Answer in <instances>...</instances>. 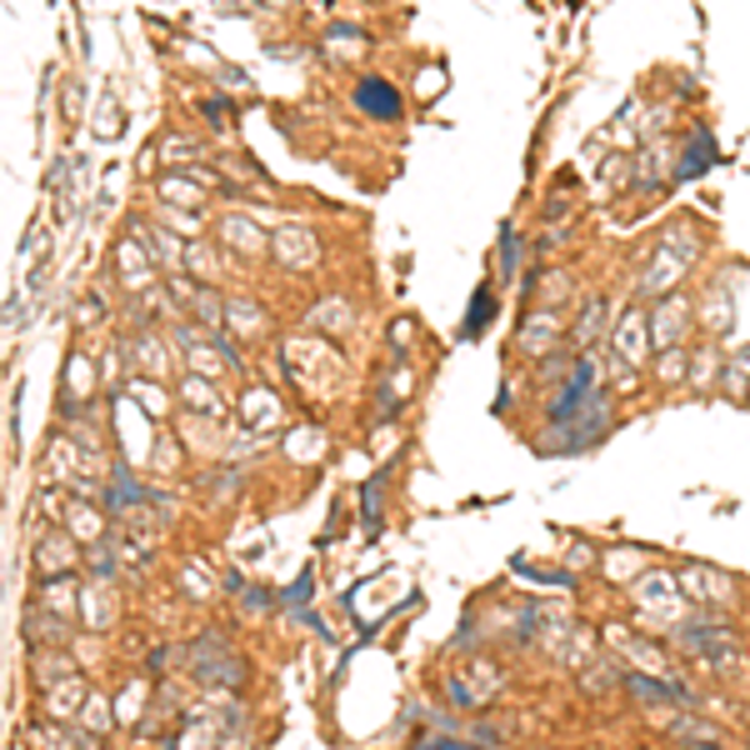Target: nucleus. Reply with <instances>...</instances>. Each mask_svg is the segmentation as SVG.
Listing matches in <instances>:
<instances>
[{
  "instance_id": "obj_1",
  "label": "nucleus",
  "mask_w": 750,
  "mask_h": 750,
  "mask_svg": "<svg viewBox=\"0 0 750 750\" xmlns=\"http://www.w3.org/2000/svg\"><path fill=\"white\" fill-rule=\"evenodd\" d=\"M680 646L706 660L710 670H720V676H736L746 666V650H740V640L726 626H700V620L696 626H680Z\"/></svg>"
},
{
  "instance_id": "obj_2",
  "label": "nucleus",
  "mask_w": 750,
  "mask_h": 750,
  "mask_svg": "<svg viewBox=\"0 0 750 750\" xmlns=\"http://www.w3.org/2000/svg\"><path fill=\"white\" fill-rule=\"evenodd\" d=\"M270 256H276L286 270H316L320 266V240L310 236L306 226H276Z\"/></svg>"
},
{
  "instance_id": "obj_3",
  "label": "nucleus",
  "mask_w": 750,
  "mask_h": 750,
  "mask_svg": "<svg viewBox=\"0 0 750 750\" xmlns=\"http://www.w3.org/2000/svg\"><path fill=\"white\" fill-rule=\"evenodd\" d=\"M680 590H686V600H700V606H730L736 600V580L710 566H690L680 576Z\"/></svg>"
},
{
  "instance_id": "obj_4",
  "label": "nucleus",
  "mask_w": 750,
  "mask_h": 750,
  "mask_svg": "<svg viewBox=\"0 0 750 750\" xmlns=\"http://www.w3.org/2000/svg\"><path fill=\"white\" fill-rule=\"evenodd\" d=\"M356 106H360V116H370V120H400V90L390 86V80H376V76H366L356 86Z\"/></svg>"
},
{
  "instance_id": "obj_5",
  "label": "nucleus",
  "mask_w": 750,
  "mask_h": 750,
  "mask_svg": "<svg viewBox=\"0 0 750 750\" xmlns=\"http://www.w3.org/2000/svg\"><path fill=\"white\" fill-rule=\"evenodd\" d=\"M146 236V230H140ZM140 236H126L116 246V260H120V280H126L130 290H140V286H150V266H156V250H150V240H140Z\"/></svg>"
},
{
  "instance_id": "obj_6",
  "label": "nucleus",
  "mask_w": 750,
  "mask_h": 750,
  "mask_svg": "<svg viewBox=\"0 0 750 750\" xmlns=\"http://www.w3.org/2000/svg\"><path fill=\"white\" fill-rule=\"evenodd\" d=\"M680 596H686V590H680L676 580H666V576H640V586H636V600H640V606L660 610L670 626H680Z\"/></svg>"
},
{
  "instance_id": "obj_7",
  "label": "nucleus",
  "mask_w": 750,
  "mask_h": 750,
  "mask_svg": "<svg viewBox=\"0 0 750 750\" xmlns=\"http://www.w3.org/2000/svg\"><path fill=\"white\" fill-rule=\"evenodd\" d=\"M686 326H690V300H680V296H666V300L656 306V316H650V336H656L660 350L676 346Z\"/></svg>"
},
{
  "instance_id": "obj_8",
  "label": "nucleus",
  "mask_w": 750,
  "mask_h": 750,
  "mask_svg": "<svg viewBox=\"0 0 750 750\" xmlns=\"http://www.w3.org/2000/svg\"><path fill=\"white\" fill-rule=\"evenodd\" d=\"M220 240H226L230 250H240V256H260V250H270V236L250 216H226L220 220Z\"/></svg>"
},
{
  "instance_id": "obj_9",
  "label": "nucleus",
  "mask_w": 750,
  "mask_h": 750,
  "mask_svg": "<svg viewBox=\"0 0 750 750\" xmlns=\"http://www.w3.org/2000/svg\"><path fill=\"white\" fill-rule=\"evenodd\" d=\"M86 686L76 676H60V686H46V716L50 720H76L86 710Z\"/></svg>"
},
{
  "instance_id": "obj_10",
  "label": "nucleus",
  "mask_w": 750,
  "mask_h": 750,
  "mask_svg": "<svg viewBox=\"0 0 750 750\" xmlns=\"http://www.w3.org/2000/svg\"><path fill=\"white\" fill-rule=\"evenodd\" d=\"M646 336H650V316L646 310H626L616 326V350L630 360V366H640L646 360Z\"/></svg>"
},
{
  "instance_id": "obj_11",
  "label": "nucleus",
  "mask_w": 750,
  "mask_h": 750,
  "mask_svg": "<svg viewBox=\"0 0 750 750\" xmlns=\"http://www.w3.org/2000/svg\"><path fill=\"white\" fill-rule=\"evenodd\" d=\"M180 400H186L190 410H206L210 420H220L230 410L226 396H220V386H210L206 376H186V380H180Z\"/></svg>"
},
{
  "instance_id": "obj_12",
  "label": "nucleus",
  "mask_w": 750,
  "mask_h": 750,
  "mask_svg": "<svg viewBox=\"0 0 750 750\" xmlns=\"http://www.w3.org/2000/svg\"><path fill=\"white\" fill-rule=\"evenodd\" d=\"M556 336H560V316H530L526 326H520V350L526 356H546L550 346H556Z\"/></svg>"
},
{
  "instance_id": "obj_13",
  "label": "nucleus",
  "mask_w": 750,
  "mask_h": 750,
  "mask_svg": "<svg viewBox=\"0 0 750 750\" xmlns=\"http://www.w3.org/2000/svg\"><path fill=\"white\" fill-rule=\"evenodd\" d=\"M160 200H166L170 210H200V200H206V190L196 186V176H160Z\"/></svg>"
},
{
  "instance_id": "obj_14",
  "label": "nucleus",
  "mask_w": 750,
  "mask_h": 750,
  "mask_svg": "<svg viewBox=\"0 0 750 750\" xmlns=\"http://www.w3.org/2000/svg\"><path fill=\"white\" fill-rule=\"evenodd\" d=\"M610 640H616V646L626 650V656H630V666H636V670H646V676H666V656H660L656 646H646V640L626 636V630H616Z\"/></svg>"
},
{
  "instance_id": "obj_15",
  "label": "nucleus",
  "mask_w": 750,
  "mask_h": 750,
  "mask_svg": "<svg viewBox=\"0 0 750 750\" xmlns=\"http://www.w3.org/2000/svg\"><path fill=\"white\" fill-rule=\"evenodd\" d=\"M680 276H686L680 256H676L670 246H660V250H656V260H650V270H646V290H650V296H656V290H670Z\"/></svg>"
},
{
  "instance_id": "obj_16",
  "label": "nucleus",
  "mask_w": 750,
  "mask_h": 750,
  "mask_svg": "<svg viewBox=\"0 0 750 750\" xmlns=\"http://www.w3.org/2000/svg\"><path fill=\"white\" fill-rule=\"evenodd\" d=\"M36 560H40V570H50V576H56V570H70V566H76V546H70V536L60 530V536H46V540H40Z\"/></svg>"
},
{
  "instance_id": "obj_17",
  "label": "nucleus",
  "mask_w": 750,
  "mask_h": 750,
  "mask_svg": "<svg viewBox=\"0 0 750 750\" xmlns=\"http://www.w3.org/2000/svg\"><path fill=\"white\" fill-rule=\"evenodd\" d=\"M146 240H150V250H156V266H166V270H186V250H180V240L170 236L166 226H146Z\"/></svg>"
},
{
  "instance_id": "obj_18",
  "label": "nucleus",
  "mask_w": 750,
  "mask_h": 750,
  "mask_svg": "<svg viewBox=\"0 0 750 750\" xmlns=\"http://www.w3.org/2000/svg\"><path fill=\"white\" fill-rule=\"evenodd\" d=\"M666 170H670V146H646L636 160V186H660Z\"/></svg>"
},
{
  "instance_id": "obj_19",
  "label": "nucleus",
  "mask_w": 750,
  "mask_h": 750,
  "mask_svg": "<svg viewBox=\"0 0 750 750\" xmlns=\"http://www.w3.org/2000/svg\"><path fill=\"white\" fill-rule=\"evenodd\" d=\"M630 180H636V166H630L626 156H610L606 166H600V200L616 196V190H626Z\"/></svg>"
},
{
  "instance_id": "obj_20",
  "label": "nucleus",
  "mask_w": 750,
  "mask_h": 750,
  "mask_svg": "<svg viewBox=\"0 0 750 750\" xmlns=\"http://www.w3.org/2000/svg\"><path fill=\"white\" fill-rule=\"evenodd\" d=\"M30 640H66V616H56V610H30Z\"/></svg>"
},
{
  "instance_id": "obj_21",
  "label": "nucleus",
  "mask_w": 750,
  "mask_h": 750,
  "mask_svg": "<svg viewBox=\"0 0 750 750\" xmlns=\"http://www.w3.org/2000/svg\"><path fill=\"white\" fill-rule=\"evenodd\" d=\"M720 386H730V396H746L750 390V346L740 356H730V366L720 370Z\"/></svg>"
},
{
  "instance_id": "obj_22",
  "label": "nucleus",
  "mask_w": 750,
  "mask_h": 750,
  "mask_svg": "<svg viewBox=\"0 0 750 750\" xmlns=\"http://www.w3.org/2000/svg\"><path fill=\"white\" fill-rule=\"evenodd\" d=\"M160 160L166 166H196L200 160V146L190 136H166V146H160Z\"/></svg>"
},
{
  "instance_id": "obj_23",
  "label": "nucleus",
  "mask_w": 750,
  "mask_h": 750,
  "mask_svg": "<svg viewBox=\"0 0 750 750\" xmlns=\"http://www.w3.org/2000/svg\"><path fill=\"white\" fill-rule=\"evenodd\" d=\"M186 270L200 280V286L220 280V266H216V256H210V246H190V250H186Z\"/></svg>"
},
{
  "instance_id": "obj_24",
  "label": "nucleus",
  "mask_w": 750,
  "mask_h": 750,
  "mask_svg": "<svg viewBox=\"0 0 750 750\" xmlns=\"http://www.w3.org/2000/svg\"><path fill=\"white\" fill-rule=\"evenodd\" d=\"M56 676H70V656L66 650H40L36 656V680L40 686H56Z\"/></svg>"
},
{
  "instance_id": "obj_25",
  "label": "nucleus",
  "mask_w": 750,
  "mask_h": 750,
  "mask_svg": "<svg viewBox=\"0 0 750 750\" xmlns=\"http://www.w3.org/2000/svg\"><path fill=\"white\" fill-rule=\"evenodd\" d=\"M246 420H250V426H260V420H270V426H276V420H280L276 396H270V390H250V396H246Z\"/></svg>"
},
{
  "instance_id": "obj_26",
  "label": "nucleus",
  "mask_w": 750,
  "mask_h": 750,
  "mask_svg": "<svg viewBox=\"0 0 750 750\" xmlns=\"http://www.w3.org/2000/svg\"><path fill=\"white\" fill-rule=\"evenodd\" d=\"M70 600H76V580H70V576H60V580H50V586H46V600H40V606L70 620Z\"/></svg>"
},
{
  "instance_id": "obj_27",
  "label": "nucleus",
  "mask_w": 750,
  "mask_h": 750,
  "mask_svg": "<svg viewBox=\"0 0 750 750\" xmlns=\"http://www.w3.org/2000/svg\"><path fill=\"white\" fill-rule=\"evenodd\" d=\"M196 670H200L206 680H226V686H240V660H230V656H220V660L196 656Z\"/></svg>"
},
{
  "instance_id": "obj_28",
  "label": "nucleus",
  "mask_w": 750,
  "mask_h": 750,
  "mask_svg": "<svg viewBox=\"0 0 750 750\" xmlns=\"http://www.w3.org/2000/svg\"><path fill=\"white\" fill-rule=\"evenodd\" d=\"M80 720H86V736H106L110 730V696H90L86 710H80Z\"/></svg>"
},
{
  "instance_id": "obj_29",
  "label": "nucleus",
  "mask_w": 750,
  "mask_h": 750,
  "mask_svg": "<svg viewBox=\"0 0 750 750\" xmlns=\"http://www.w3.org/2000/svg\"><path fill=\"white\" fill-rule=\"evenodd\" d=\"M226 320H230L236 330H246V336H250V330H266V310H256L250 300H230Z\"/></svg>"
},
{
  "instance_id": "obj_30",
  "label": "nucleus",
  "mask_w": 750,
  "mask_h": 750,
  "mask_svg": "<svg viewBox=\"0 0 750 750\" xmlns=\"http://www.w3.org/2000/svg\"><path fill=\"white\" fill-rule=\"evenodd\" d=\"M600 326H606V300H590L586 316L576 320V346H590L600 336Z\"/></svg>"
},
{
  "instance_id": "obj_31",
  "label": "nucleus",
  "mask_w": 750,
  "mask_h": 750,
  "mask_svg": "<svg viewBox=\"0 0 750 750\" xmlns=\"http://www.w3.org/2000/svg\"><path fill=\"white\" fill-rule=\"evenodd\" d=\"M326 50L330 56H346V50H366V36L356 26H330L326 30Z\"/></svg>"
},
{
  "instance_id": "obj_32",
  "label": "nucleus",
  "mask_w": 750,
  "mask_h": 750,
  "mask_svg": "<svg viewBox=\"0 0 750 750\" xmlns=\"http://www.w3.org/2000/svg\"><path fill=\"white\" fill-rule=\"evenodd\" d=\"M700 320H706L710 330H726V326H730V300H726V290H720V286L706 296V306H700Z\"/></svg>"
},
{
  "instance_id": "obj_33",
  "label": "nucleus",
  "mask_w": 750,
  "mask_h": 750,
  "mask_svg": "<svg viewBox=\"0 0 750 750\" xmlns=\"http://www.w3.org/2000/svg\"><path fill=\"white\" fill-rule=\"evenodd\" d=\"M710 160H716V150H710V136H690V156H686V166H680V176H696V170H706Z\"/></svg>"
},
{
  "instance_id": "obj_34",
  "label": "nucleus",
  "mask_w": 750,
  "mask_h": 750,
  "mask_svg": "<svg viewBox=\"0 0 750 750\" xmlns=\"http://www.w3.org/2000/svg\"><path fill=\"white\" fill-rule=\"evenodd\" d=\"M716 376H720V356L710 346H700V356L690 360V380H696V386H710Z\"/></svg>"
},
{
  "instance_id": "obj_35",
  "label": "nucleus",
  "mask_w": 750,
  "mask_h": 750,
  "mask_svg": "<svg viewBox=\"0 0 750 750\" xmlns=\"http://www.w3.org/2000/svg\"><path fill=\"white\" fill-rule=\"evenodd\" d=\"M136 360H146L150 376H166V356H160V340L156 336H140L136 340Z\"/></svg>"
},
{
  "instance_id": "obj_36",
  "label": "nucleus",
  "mask_w": 750,
  "mask_h": 750,
  "mask_svg": "<svg viewBox=\"0 0 750 750\" xmlns=\"http://www.w3.org/2000/svg\"><path fill=\"white\" fill-rule=\"evenodd\" d=\"M310 320H316V326H330V330H350V320H356V316H350L346 300H330V310H316Z\"/></svg>"
},
{
  "instance_id": "obj_37",
  "label": "nucleus",
  "mask_w": 750,
  "mask_h": 750,
  "mask_svg": "<svg viewBox=\"0 0 750 750\" xmlns=\"http://www.w3.org/2000/svg\"><path fill=\"white\" fill-rule=\"evenodd\" d=\"M120 126H126V120H120V110H116V100H100V106H96V130H100V136H120Z\"/></svg>"
},
{
  "instance_id": "obj_38",
  "label": "nucleus",
  "mask_w": 750,
  "mask_h": 750,
  "mask_svg": "<svg viewBox=\"0 0 750 750\" xmlns=\"http://www.w3.org/2000/svg\"><path fill=\"white\" fill-rule=\"evenodd\" d=\"M70 530H76V536H100V516L90 506H76L70 510Z\"/></svg>"
},
{
  "instance_id": "obj_39",
  "label": "nucleus",
  "mask_w": 750,
  "mask_h": 750,
  "mask_svg": "<svg viewBox=\"0 0 750 750\" xmlns=\"http://www.w3.org/2000/svg\"><path fill=\"white\" fill-rule=\"evenodd\" d=\"M676 736H686V740H710V746H716V740H720V730H710L706 720H680V726H676Z\"/></svg>"
},
{
  "instance_id": "obj_40",
  "label": "nucleus",
  "mask_w": 750,
  "mask_h": 750,
  "mask_svg": "<svg viewBox=\"0 0 750 750\" xmlns=\"http://www.w3.org/2000/svg\"><path fill=\"white\" fill-rule=\"evenodd\" d=\"M490 316V290H476V306H470V320H466V336H476Z\"/></svg>"
},
{
  "instance_id": "obj_41",
  "label": "nucleus",
  "mask_w": 750,
  "mask_h": 750,
  "mask_svg": "<svg viewBox=\"0 0 750 750\" xmlns=\"http://www.w3.org/2000/svg\"><path fill=\"white\" fill-rule=\"evenodd\" d=\"M680 376H686V356H680V346H670L660 356V380H680Z\"/></svg>"
},
{
  "instance_id": "obj_42",
  "label": "nucleus",
  "mask_w": 750,
  "mask_h": 750,
  "mask_svg": "<svg viewBox=\"0 0 750 750\" xmlns=\"http://www.w3.org/2000/svg\"><path fill=\"white\" fill-rule=\"evenodd\" d=\"M86 376H90V360L86 356H76V360H70V396H86Z\"/></svg>"
},
{
  "instance_id": "obj_43",
  "label": "nucleus",
  "mask_w": 750,
  "mask_h": 750,
  "mask_svg": "<svg viewBox=\"0 0 750 750\" xmlns=\"http://www.w3.org/2000/svg\"><path fill=\"white\" fill-rule=\"evenodd\" d=\"M140 706H146V686H130L126 690V706H120V720H136Z\"/></svg>"
},
{
  "instance_id": "obj_44",
  "label": "nucleus",
  "mask_w": 750,
  "mask_h": 750,
  "mask_svg": "<svg viewBox=\"0 0 750 750\" xmlns=\"http://www.w3.org/2000/svg\"><path fill=\"white\" fill-rule=\"evenodd\" d=\"M206 116L216 120V126H230V106H226V100H206Z\"/></svg>"
},
{
  "instance_id": "obj_45",
  "label": "nucleus",
  "mask_w": 750,
  "mask_h": 750,
  "mask_svg": "<svg viewBox=\"0 0 750 750\" xmlns=\"http://www.w3.org/2000/svg\"><path fill=\"white\" fill-rule=\"evenodd\" d=\"M410 320H396V330H390V340H396V356H406V340H410Z\"/></svg>"
},
{
  "instance_id": "obj_46",
  "label": "nucleus",
  "mask_w": 750,
  "mask_h": 750,
  "mask_svg": "<svg viewBox=\"0 0 750 750\" xmlns=\"http://www.w3.org/2000/svg\"><path fill=\"white\" fill-rule=\"evenodd\" d=\"M260 6H270V10H286V6H290V0H260Z\"/></svg>"
},
{
  "instance_id": "obj_47",
  "label": "nucleus",
  "mask_w": 750,
  "mask_h": 750,
  "mask_svg": "<svg viewBox=\"0 0 750 750\" xmlns=\"http://www.w3.org/2000/svg\"><path fill=\"white\" fill-rule=\"evenodd\" d=\"M746 400H750V390H746Z\"/></svg>"
}]
</instances>
